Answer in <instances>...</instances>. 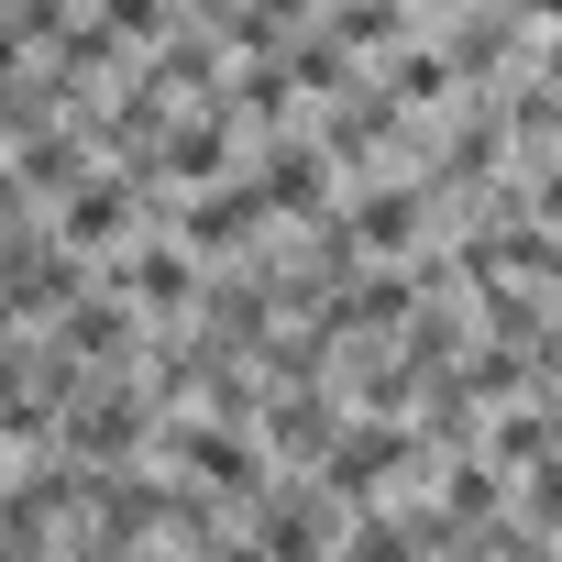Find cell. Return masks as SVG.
Instances as JSON below:
<instances>
[{
  "label": "cell",
  "mask_w": 562,
  "mask_h": 562,
  "mask_svg": "<svg viewBox=\"0 0 562 562\" xmlns=\"http://www.w3.org/2000/svg\"><path fill=\"white\" fill-rule=\"evenodd\" d=\"M122 221H133V177H78V188H67V210H56V254L111 243Z\"/></svg>",
  "instance_id": "obj_1"
},
{
  "label": "cell",
  "mask_w": 562,
  "mask_h": 562,
  "mask_svg": "<svg viewBox=\"0 0 562 562\" xmlns=\"http://www.w3.org/2000/svg\"><path fill=\"white\" fill-rule=\"evenodd\" d=\"M111 288H133L144 310H188V254L155 243V254H133V276H111Z\"/></svg>",
  "instance_id": "obj_2"
},
{
  "label": "cell",
  "mask_w": 562,
  "mask_h": 562,
  "mask_svg": "<svg viewBox=\"0 0 562 562\" xmlns=\"http://www.w3.org/2000/svg\"><path fill=\"white\" fill-rule=\"evenodd\" d=\"M342 562H419V540H408L397 518H353V529H342Z\"/></svg>",
  "instance_id": "obj_3"
}]
</instances>
